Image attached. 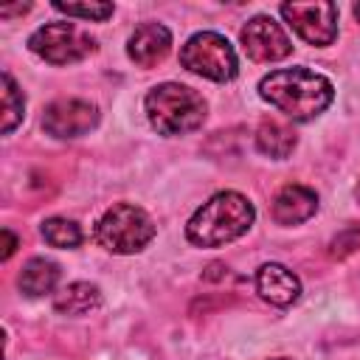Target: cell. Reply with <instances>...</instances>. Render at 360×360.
I'll return each mask as SVG.
<instances>
[{"label": "cell", "mask_w": 360, "mask_h": 360, "mask_svg": "<svg viewBox=\"0 0 360 360\" xmlns=\"http://www.w3.org/2000/svg\"><path fill=\"white\" fill-rule=\"evenodd\" d=\"M146 118L152 129L160 135H186L202 127L205 121V101L197 90L177 84V82H163L146 93Z\"/></svg>", "instance_id": "cell-3"}, {"label": "cell", "mask_w": 360, "mask_h": 360, "mask_svg": "<svg viewBox=\"0 0 360 360\" xmlns=\"http://www.w3.org/2000/svg\"><path fill=\"white\" fill-rule=\"evenodd\" d=\"M25 115V96L11 79V73H3V132L8 135Z\"/></svg>", "instance_id": "cell-17"}, {"label": "cell", "mask_w": 360, "mask_h": 360, "mask_svg": "<svg viewBox=\"0 0 360 360\" xmlns=\"http://www.w3.org/2000/svg\"><path fill=\"white\" fill-rule=\"evenodd\" d=\"M242 48L253 62H278L284 56H290L292 42L287 37V31L267 14H256L242 25Z\"/></svg>", "instance_id": "cell-8"}, {"label": "cell", "mask_w": 360, "mask_h": 360, "mask_svg": "<svg viewBox=\"0 0 360 360\" xmlns=\"http://www.w3.org/2000/svg\"><path fill=\"white\" fill-rule=\"evenodd\" d=\"M155 239V222L152 217L132 205V202H118L107 208L96 225V242L118 256H129L143 250Z\"/></svg>", "instance_id": "cell-4"}, {"label": "cell", "mask_w": 360, "mask_h": 360, "mask_svg": "<svg viewBox=\"0 0 360 360\" xmlns=\"http://www.w3.org/2000/svg\"><path fill=\"white\" fill-rule=\"evenodd\" d=\"M28 48L51 65H70L90 56L96 51V39L73 22H48L28 37Z\"/></svg>", "instance_id": "cell-6"}, {"label": "cell", "mask_w": 360, "mask_h": 360, "mask_svg": "<svg viewBox=\"0 0 360 360\" xmlns=\"http://www.w3.org/2000/svg\"><path fill=\"white\" fill-rule=\"evenodd\" d=\"M259 96L290 121H312L332 104L335 87L309 68H281L259 82Z\"/></svg>", "instance_id": "cell-1"}, {"label": "cell", "mask_w": 360, "mask_h": 360, "mask_svg": "<svg viewBox=\"0 0 360 360\" xmlns=\"http://www.w3.org/2000/svg\"><path fill=\"white\" fill-rule=\"evenodd\" d=\"M295 143H298L295 132H292L290 127L278 124V121H264V124L259 127V132H256V146H259L264 155L276 158V160H284V158L295 149Z\"/></svg>", "instance_id": "cell-15"}, {"label": "cell", "mask_w": 360, "mask_h": 360, "mask_svg": "<svg viewBox=\"0 0 360 360\" xmlns=\"http://www.w3.org/2000/svg\"><path fill=\"white\" fill-rule=\"evenodd\" d=\"M31 6H11V8H0V17H8V14H22V11H28Z\"/></svg>", "instance_id": "cell-21"}, {"label": "cell", "mask_w": 360, "mask_h": 360, "mask_svg": "<svg viewBox=\"0 0 360 360\" xmlns=\"http://www.w3.org/2000/svg\"><path fill=\"white\" fill-rule=\"evenodd\" d=\"M281 17L287 25L309 45H332L338 37V6L326 0L315 3H281Z\"/></svg>", "instance_id": "cell-7"}, {"label": "cell", "mask_w": 360, "mask_h": 360, "mask_svg": "<svg viewBox=\"0 0 360 360\" xmlns=\"http://www.w3.org/2000/svg\"><path fill=\"white\" fill-rule=\"evenodd\" d=\"M253 219H256V208L245 194L217 191L208 202H202L191 214L186 225V236L197 248H219L248 233Z\"/></svg>", "instance_id": "cell-2"}, {"label": "cell", "mask_w": 360, "mask_h": 360, "mask_svg": "<svg viewBox=\"0 0 360 360\" xmlns=\"http://www.w3.org/2000/svg\"><path fill=\"white\" fill-rule=\"evenodd\" d=\"M53 8L68 17H82V20H96V22L107 20L115 11L112 3H62V0H56Z\"/></svg>", "instance_id": "cell-18"}, {"label": "cell", "mask_w": 360, "mask_h": 360, "mask_svg": "<svg viewBox=\"0 0 360 360\" xmlns=\"http://www.w3.org/2000/svg\"><path fill=\"white\" fill-rule=\"evenodd\" d=\"M169 48H172V34L160 22H141L127 39V56L141 68L158 65L169 53Z\"/></svg>", "instance_id": "cell-11"}, {"label": "cell", "mask_w": 360, "mask_h": 360, "mask_svg": "<svg viewBox=\"0 0 360 360\" xmlns=\"http://www.w3.org/2000/svg\"><path fill=\"white\" fill-rule=\"evenodd\" d=\"M318 211V194L307 186H284L273 200V219L278 225L307 222Z\"/></svg>", "instance_id": "cell-12"}, {"label": "cell", "mask_w": 360, "mask_h": 360, "mask_svg": "<svg viewBox=\"0 0 360 360\" xmlns=\"http://www.w3.org/2000/svg\"><path fill=\"white\" fill-rule=\"evenodd\" d=\"M56 281H59V267H56V262L42 259V256L28 259L25 267H22V273H20V290H22L25 295H31V298H39V295H45V292H53Z\"/></svg>", "instance_id": "cell-14"}, {"label": "cell", "mask_w": 360, "mask_h": 360, "mask_svg": "<svg viewBox=\"0 0 360 360\" xmlns=\"http://www.w3.org/2000/svg\"><path fill=\"white\" fill-rule=\"evenodd\" d=\"M329 248H332L329 253L338 256V259L346 256V253H352V250H357V248H360V222H357V225H349L343 233H338Z\"/></svg>", "instance_id": "cell-19"}, {"label": "cell", "mask_w": 360, "mask_h": 360, "mask_svg": "<svg viewBox=\"0 0 360 360\" xmlns=\"http://www.w3.org/2000/svg\"><path fill=\"white\" fill-rule=\"evenodd\" d=\"M354 17H357V20H360V3H357V6H354Z\"/></svg>", "instance_id": "cell-22"}, {"label": "cell", "mask_w": 360, "mask_h": 360, "mask_svg": "<svg viewBox=\"0 0 360 360\" xmlns=\"http://www.w3.org/2000/svg\"><path fill=\"white\" fill-rule=\"evenodd\" d=\"M180 65L211 82H231L239 70L231 42L217 31H197L180 48Z\"/></svg>", "instance_id": "cell-5"}, {"label": "cell", "mask_w": 360, "mask_h": 360, "mask_svg": "<svg viewBox=\"0 0 360 360\" xmlns=\"http://www.w3.org/2000/svg\"><path fill=\"white\" fill-rule=\"evenodd\" d=\"M357 197H360V186H357Z\"/></svg>", "instance_id": "cell-24"}, {"label": "cell", "mask_w": 360, "mask_h": 360, "mask_svg": "<svg viewBox=\"0 0 360 360\" xmlns=\"http://www.w3.org/2000/svg\"><path fill=\"white\" fill-rule=\"evenodd\" d=\"M276 360H290V357H276Z\"/></svg>", "instance_id": "cell-23"}, {"label": "cell", "mask_w": 360, "mask_h": 360, "mask_svg": "<svg viewBox=\"0 0 360 360\" xmlns=\"http://www.w3.org/2000/svg\"><path fill=\"white\" fill-rule=\"evenodd\" d=\"M98 124V107L84 98H56L45 107L42 127L53 138H79Z\"/></svg>", "instance_id": "cell-9"}, {"label": "cell", "mask_w": 360, "mask_h": 360, "mask_svg": "<svg viewBox=\"0 0 360 360\" xmlns=\"http://www.w3.org/2000/svg\"><path fill=\"white\" fill-rule=\"evenodd\" d=\"M14 248H17V236H14V233L6 228V231H3V259H11Z\"/></svg>", "instance_id": "cell-20"}, {"label": "cell", "mask_w": 360, "mask_h": 360, "mask_svg": "<svg viewBox=\"0 0 360 360\" xmlns=\"http://www.w3.org/2000/svg\"><path fill=\"white\" fill-rule=\"evenodd\" d=\"M42 239L51 245V248H76L82 245V228L73 222V219H65V217H51L42 222Z\"/></svg>", "instance_id": "cell-16"}, {"label": "cell", "mask_w": 360, "mask_h": 360, "mask_svg": "<svg viewBox=\"0 0 360 360\" xmlns=\"http://www.w3.org/2000/svg\"><path fill=\"white\" fill-rule=\"evenodd\" d=\"M256 292L273 307H290L301 295V281L290 267L267 262L256 270Z\"/></svg>", "instance_id": "cell-10"}, {"label": "cell", "mask_w": 360, "mask_h": 360, "mask_svg": "<svg viewBox=\"0 0 360 360\" xmlns=\"http://www.w3.org/2000/svg\"><path fill=\"white\" fill-rule=\"evenodd\" d=\"M101 304V292L90 281H70L53 295V307L62 315H87Z\"/></svg>", "instance_id": "cell-13"}]
</instances>
